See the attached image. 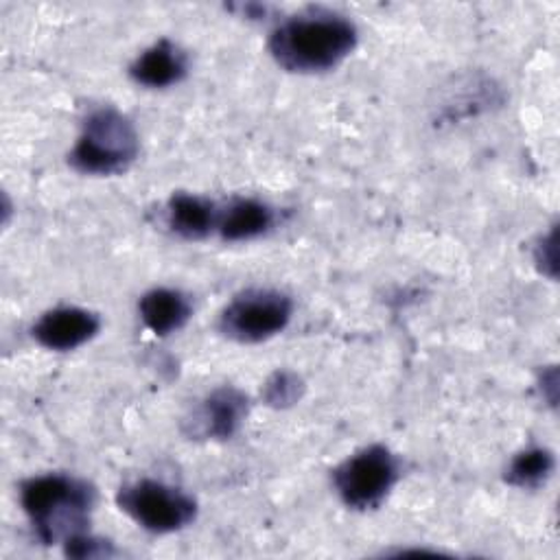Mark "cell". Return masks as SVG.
<instances>
[{"label": "cell", "instance_id": "obj_1", "mask_svg": "<svg viewBox=\"0 0 560 560\" xmlns=\"http://www.w3.org/2000/svg\"><path fill=\"white\" fill-rule=\"evenodd\" d=\"M357 26L335 11H306L280 22L269 35L273 61L300 74L337 68L357 46Z\"/></svg>", "mask_w": 560, "mask_h": 560}, {"label": "cell", "instance_id": "obj_2", "mask_svg": "<svg viewBox=\"0 0 560 560\" xmlns=\"http://www.w3.org/2000/svg\"><path fill=\"white\" fill-rule=\"evenodd\" d=\"M94 499L88 481L61 472L37 475L20 486V505L46 545L83 534Z\"/></svg>", "mask_w": 560, "mask_h": 560}, {"label": "cell", "instance_id": "obj_3", "mask_svg": "<svg viewBox=\"0 0 560 560\" xmlns=\"http://www.w3.org/2000/svg\"><path fill=\"white\" fill-rule=\"evenodd\" d=\"M140 140L133 122L116 107H98L83 120L68 164L83 175H118L138 158Z\"/></svg>", "mask_w": 560, "mask_h": 560}, {"label": "cell", "instance_id": "obj_4", "mask_svg": "<svg viewBox=\"0 0 560 560\" xmlns=\"http://www.w3.org/2000/svg\"><path fill=\"white\" fill-rule=\"evenodd\" d=\"M400 479V459L383 444H370L332 470L339 499L352 510L378 508Z\"/></svg>", "mask_w": 560, "mask_h": 560}, {"label": "cell", "instance_id": "obj_5", "mask_svg": "<svg viewBox=\"0 0 560 560\" xmlns=\"http://www.w3.org/2000/svg\"><path fill=\"white\" fill-rule=\"evenodd\" d=\"M293 315V300L267 287L236 293L219 315V330L236 343H260L282 332Z\"/></svg>", "mask_w": 560, "mask_h": 560}, {"label": "cell", "instance_id": "obj_6", "mask_svg": "<svg viewBox=\"0 0 560 560\" xmlns=\"http://www.w3.org/2000/svg\"><path fill=\"white\" fill-rule=\"evenodd\" d=\"M118 508L151 534H173L197 516V501L184 490L155 479H138L116 494Z\"/></svg>", "mask_w": 560, "mask_h": 560}, {"label": "cell", "instance_id": "obj_7", "mask_svg": "<svg viewBox=\"0 0 560 560\" xmlns=\"http://www.w3.org/2000/svg\"><path fill=\"white\" fill-rule=\"evenodd\" d=\"M249 411V398L234 385L212 389L186 420V433L197 440H230Z\"/></svg>", "mask_w": 560, "mask_h": 560}, {"label": "cell", "instance_id": "obj_8", "mask_svg": "<svg viewBox=\"0 0 560 560\" xmlns=\"http://www.w3.org/2000/svg\"><path fill=\"white\" fill-rule=\"evenodd\" d=\"M101 330V317L81 306H57L33 324V339L46 350L68 352L88 343Z\"/></svg>", "mask_w": 560, "mask_h": 560}, {"label": "cell", "instance_id": "obj_9", "mask_svg": "<svg viewBox=\"0 0 560 560\" xmlns=\"http://www.w3.org/2000/svg\"><path fill=\"white\" fill-rule=\"evenodd\" d=\"M188 72V59L177 44L160 39L142 50L129 66V77L144 88L162 90L179 83Z\"/></svg>", "mask_w": 560, "mask_h": 560}, {"label": "cell", "instance_id": "obj_10", "mask_svg": "<svg viewBox=\"0 0 560 560\" xmlns=\"http://www.w3.org/2000/svg\"><path fill=\"white\" fill-rule=\"evenodd\" d=\"M138 313L153 335L166 337L186 326L192 315V304L182 291L158 287L140 298Z\"/></svg>", "mask_w": 560, "mask_h": 560}, {"label": "cell", "instance_id": "obj_11", "mask_svg": "<svg viewBox=\"0 0 560 560\" xmlns=\"http://www.w3.org/2000/svg\"><path fill=\"white\" fill-rule=\"evenodd\" d=\"M273 225V210L252 197H238L232 199L223 210H219L217 232L223 241L236 243V241H249L256 236H262Z\"/></svg>", "mask_w": 560, "mask_h": 560}, {"label": "cell", "instance_id": "obj_12", "mask_svg": "<svg viewBox=\"0 0 560 560\" xmlns=\"http://www.w3.org/2000/svg\"><path fill=\"white\" fill-rule=\"evenodd\" d=\"M219 210L214 201L192 195V192H175L166 203V223L168 228L188 241L206 238L212 230H217Z\"/></svg>", "mask_w": 560, "mask_h": 560}, {"label": "cell", "instance_id": "obj_13", "mask_svg": "<svg viewBox=\"0 0 560 560\" xmlns=\"http://www.w3.org/2000/svg\"><path fill=\"white\" fill-rule=\"evenodd\" d=\"M553 466H556V459H553L551 451H547L542 446H532L512 457L510 466L505 468L503 479H505V483H510L514 488L534 490L551 477Z\"/></svg>", "mask_w": 560, "mask_h": 560}, {"label": "cell", "instance_id": "obj_14", "mask_svg": "<svg viewBox=\"0 0 560 560\" xmlns=\"http://www.w3.org/2000/svg\"><path fill=\"white\" fill-rule=\"evenodd\" d=\"M302 394H304V381L291 370L273 372L265 381L262 392H260L265 405L276 407V409H284V407L295 405L302 398Z\"/></svg>", "mask_w": 560, "mask_h": 560}, {"label": "cell", "instance_id": "obj_15", "mask_svg": "<svg viewBox=\"0 0 560 560\" xmlns=\"http://www.w3.org/2000/svg\"><path fill=\"white\" fill-rule=\"evenodd\" d=\"M63 547H66V556H70V558H103V556L114 553V547L107 540L94 538L88 532L68 538L63 542Z\"/></svg>", "mask_w": 560, "mask_h": 560}, {"label": "cell", "instance_id": "obj_16", "mask_svg": "<svg viewBox=\"0 0 560 560\" xmlns=\"http://www.w3.org/2000/svg\"><path fill=\"white\" fill-rule=\"evenodd\" d=\"M558 249H556V228H551V232L547 236H542L534 249V262L536 267L549 276V278H556V256Z\"/></svg>", "mask_w": 560, "mask_h": 560}]
</instances>
